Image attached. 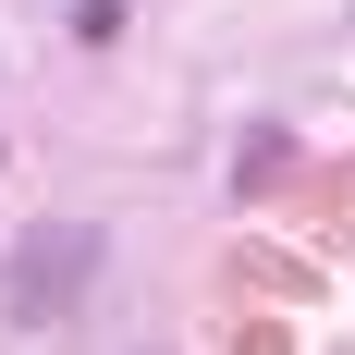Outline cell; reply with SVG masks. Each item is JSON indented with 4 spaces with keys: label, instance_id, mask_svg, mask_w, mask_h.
Segmentation results:
<instances>
[{
    "label": "cell",
    "instance_id": "cell-1",
    "mask_svg": "<svg viewBox=\"0 0 355 355\" xmlns=\"http://www.w3.org/2000/svg\"><path fill=\"white\" fill-rule=\"evenodd\" d=\"M86 282H98V220L49 209L25 245H12V270H0V319H12V331H62Z\"/></svg>",
    "mask_w": 355,
    "mask_h": 355
}]
</instances>
